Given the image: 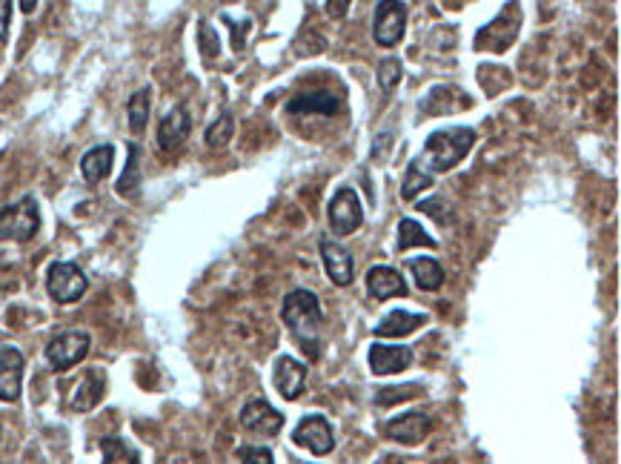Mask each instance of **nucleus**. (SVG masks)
Listing matches in <instances>:
<instances>
[{
  "mask_svg": "<svg viewBox=\"0 0 621 464\" xmlns=\"http://www.w3.org/2000/svg\"><path fill=\"white\" fill-rule=\"evenodd\" d=\"M281 318L290 327L295 344L304 350V356L318 361V356H321V324H324L318 296L310 290H292L290 296L284 298Z\"/></svg>",
  "mask_w": 621,
  "mask_h": 464,
  "instance_id": "obj_1",
  "label": "nucleus"
},
{
  "mask_svg": "<svg viewBox=\"0 0 621 464\" xmlns=\"http://www.w3.org/2000/svg\"><path fill=\"white\" fill-rule=\"evenodd\" d=\"M476 147V129L447 127L433 132L424 144V152L415 158V167L427 175L447 172L467 158V152Z\"/></svg>",
  "mask_w": 621,
  "mask_h": 464,
  "instance_id": "obj_2",
  "label": "nucleus"
},
{
  "mask_svg": "<svg viewBox=\"0 0 621 464\" xmlns=\"http://www.w3.org/2000/svg\"><path fill=\"white\" fill-rule=\"evenodd\" d=\"M38 230H41V212H38V201L32 195H26L18 204L0 212V241L26 244L35 238Z\"/></svg>",
  "mask_w": 621,
  "mask_h": 464,
  "instance_id": "obj_3",
  "label": "nucleus"
},
{
  "mask_svg": "<svg viewBox=\"0 0 621 464\" xmlns=\"http://www.w3.org/2000/svg\"><path fill=\"white\" fill-rule=\"evenodd\" d=\"M518 29H521V6L518 0H510L498 12L496 21H490L478 32L476 49L478 52H507L518 38Z\"/></svg>",
  "mask_w": 621,
  "mask_h": 464,
  "instance_id": "obj_4",
  "label": "nucleus"
},
{
  "mask_svg": "<svg viewBox=\"0 0 621 464\" xmlns=\"http://www.w3.org/2000/svg\"><path fill=\"white\" fill-rule=\"evenodd\" d=\"M86 287H89V281H86V275H83L78 264H72V261H55L49 267L46 290H49V296L55 298L58 304H75V301H81Z\"/></svg>",
  "mask_w": 621,
  "mask_h": 464,
  "instance_id": "obj_5",
  "label": "nucleus"
},
{
  "mask_svg": "<svg viewBox=\"0 0 621 464\" xmlns=\"http://www.w3.org/2000/svg\"><path fill=\"white\" fill-rule=\"evenodd\" d=\"M89 344H92V338H89V333H83V330L61 333V336H55L49 341L46 361L52 364L55 373H66V370H72L75 364H81L89 356Z\"/></svg>",
  "mask_w": 621,
  "mask_h": 464,
  "instance_id": "obj_6",
  "label": "nucleus"
},
{
  "mask_svg": "<svg viewBox=\"0 0 621 464\" xmlns=\"http://www.w3.org/2000/svg\"><path fill=\"white\" fill-rule=\"evenodd\" d=\"M404 26H407V6L401 0H381L373 18L375 43L390 49L404 38Z\"/></svg>",
  "mask_w": 621,
  "mask_h": 464,
  "instance_id": "obj_7",
  "label": "nucleus"
},
{
  "mask_svg": "<svg viewBox=\"0 0 621 464\" xmlns=\"http://www.w3.org/2000/svg\"><path fill=\"white\" fill-rule=\"evenodd\" d=\"M327 218H330L332 232H338V235H352V232L358 230L364 224V210H361L358 192L352 190V187H341V190L335 192Z\"/></svg>",
  "mask_w": 621,
  "mask_h": 464,
  "instance_id": "obj_8",
  "label": "nucleus"
},
{
  "mask_svg": "<svg viewBox=\"0 0 621 464\" xmlns=\"http://www.w3.org/2000/svg\"><path fill=\"white\" fill-rule=\"evenodd\" d=\"M292 442L298 447H307L315 456H327L332 447H335V436H332V424L327 422V416H304L298 427L292 430Z\"/></svg>",
  "mask_w": 621,
  "mask_h": 464,
  "instance_id": "obj_9",
  "label": "nucleus"
},
{
  "mask_svg": "<svg viewBox=\"0 0 621 464\" xmlns=\"http://www.w3.org/2000/svg\"><path fill=\"white\" fill-rule=\"evenodd\" d=\"M241 424H244V430L255 433V436H275L284 427V416L272 407L270 401L252 399L241 410Z\"/></svg>",
  "mask_w": 621,
  "mask_h": 464,
  "instance_id": "obj_10",
  "label": "nucleus"
},
{
  "mask_svg": "<svg viewBox=\"0 0 621 464\" xmlns=\"http://www.w3.org/2000/svg\"><path fill=\"white\" fill-rule=\"evenodd\" d=\"M189 129H192V118H189L187 106L178 104L175 109H169L166 118L161 121V127H158V147H161V152H178L189 138Z\"/></svg>",
  "mask_w": 621,
  "mask_h": 464,
  "instance_id": "obj_11",
  "label": "nucleus"
},
{
  "mask_svg": "<svg viewBox=\"0 0 621 464\" xmlns=\"http://www.w3.org/2000/svg\"><path fill=\"white\" fill-rule=\"evenodd\" d=\"M430 430H433V419L427 413H407L384 424L387 439L398 444H421L430 436Z\"/></svg>",
  "mask_w": 621,
  "mask_h": 464,
  "instance_id": "obj_12",
  "label": "nucleus"
},
{
  "mask_svg": "<svg viewBox=\"0 0 621 464\" xmlns=\"http://www.w3.org/2000/svg\"><path fill=\"white\" fill-rule=\"evenodd\" d=\"M272 381L278 387V393L287 401H295L304 387H307V367L292 356H281L275 361V373H272Z\"/></svg>",
  "mask_w": 621,
  "mask_h": 464,
  "instance_id": "obj_13",
  "label": "nucleus"
},
{
  "mask_svg": "<svg viewBox=\"0 0 621 464\" xmlns=\"http://www.w3.org/2000/svg\"><path fill=\"white\" fill-rule=\"evenodd\" d=\"M367 359H370V370L375 376H393L413 364V350L395 347V344H373Z\"/></svg>",
  "mask_w": 621,
  "mask_h": 464,
  "instance_id": "obj_14",
  "label": "nucleus"
},
{
  "mask_svg": "<svg viewBox=\"0 0 621 464\" xmlns=\"http://www.w3.org/2000/svg\"><path fill=\"white\" fill-rule=\"evenodd\" d=\"M321 258H324V270L332 278V284L338 287H350L352 278H355V264H352V255L332 238L321 241Z\"/></svg>",
  "mask_w": 621,
  "mask_h": 464,
  "instance_id": "obj_15",
  "label": "nucleus"
},
{
  "mask_svg": "<svg viewBox=\"0 0 621 464\" xmlns=\"http://www.w3.org/2000/svg\"><path fill=\"white\" fill-rule=\"evenodd\" d=\"M23 384V356L15 347L0 350V401L21 399Z\"/></svg>",
  "mask_w": 621,
  "mask_h": 464,
  "instance_id": "obj_16",
  "label": "nucleus"
},
{
  "mask_svg": "<svg viewBox=\"0 0 621 464\" xmlns=\"http://www.w3.org/2000/svg\"><path fill=\"white\" fill-rule=\"evenodd\" d=\"M338 106H341V101H338L335 92L318 89V92H301V95H295L290 104H287V112L290 115H335Z\"/></svg>",
  "mask_w": 621,
  "mask_h": 464,
  "instance_id": "obj_17",
  "label": "nucleus"
},
{
  "mask_svg": "<svg viewBox=\"0 0 621 464\" xmlns=\"http://www.w3.org/2000/svg\"><path fill=\"white\" fill-rule=\"evenodd\" d=\"M367 293L375 301H387V298L407 296V284H404V278L395 273L393 267H373L367 273Z\"/></svg>",
  "mask_w": 621,
  "mask_h": 464,
  "instance_id": "obj_18",
  "label": "nucleus"
},
{
  "mask_svg": "<svg viewBox=\"0 0 621 464\" xmlns=\"http://www.w3.org/2000/svg\"><path fill=\"white\" fill-rule=\"evenodd\" d=\"M104 390H106L104 373H101V370H86V376H83L81 384H78L75 393H72V410H78V413L92 410L98 401L104 399Z\"/></svg>",
  "mask_w": 621,
  "mask_h": 464,
  "instance_id": "obj_19",
  "label": "nucleus"
},
{
  "mask_svg": "<svg viewBox=\"0 0 621 464\" xmlns=\"http://www.w3.org/2000/svg\"><path fill=\"white\" fill-rule=\"evenodd\" d=\"M112 161H115V147L112 144H101V147L89 149L81 158V172L86 184H101L106 175L112 172Z\"/></svg>",
  "mask_w": 621,
  "mask_h": 464,
  "instance_id": "obj_20",
  "label": "nucleus"
},
{
  "mask_svg": "<svg viewBox=\"0 0 621 464\" xmlns=\"http://www.w3.org/2000/svg\"><path fill=\"white\" fill-rule=\"evenodd\" d=\"M421 324H427V316H418V313H407V310H393L390 316L384 318L378 327H375V336L378 338H404L415 333Z\"/></svg>",
  "mask_w": 621,
  "mask_h": 464,
  "instance_id": "obj_21",
  "label": "nucleus"
},
{
  "mask_svg": "<svg viewBox=\"0 0 621 464\" xmlns=\"http://www.w3.org/2000/svg\"><path fill=\"white\" fill-rule=\"evenodd\" d=\"M407 267H410V273L415 275V284H418L424 293L441 290V284H444V270H441V264H438L435 258H410Z\"/></svg>",
  "mask_w": 621,
  "mask_h": 464,
  "instance_id": "obj_22",
  "label": "nucleus"
},
{
  "mask_svg": "<svg viewBox=\"0 0 621 464\" xmlns=\"http://www.w3.org/2000/svg\"><path fill=\"white\" fill-rule=\"evenodd\" d=\"M149 109H152V89L144 86V89H138V92L129 98V104H126V115H129V129H132V135H141L146 129Z\"/></svg>",
  "mask_w": 621,
  "mask_h": 464,
  "instance_id": "obj_23",
  "label": "nucleus"
},
{
  "mask_svg": "<svg viewBox=\"0 0 621 464\" xmlns=\"http://www.w3.org/2000/svg\"><path fill=\"white\" fill-rule=\"evenodd\" d=\"M413 247H427V250H435L438 244H435V238H430L424 227L413 221V218H404L401 224H398V250L401 253H407V250H413Z\"/></svg>",
  "mask_w": 621,
  "mask_h": 464,
  "instance_id": "obj_24",
  "label": "nucleus"
},
{
  "mask_svg": "<svg viewBox=\"0 0 621 464\" xmlns=\"http://www.w3.org/2000/svg\"><path fill=\"white\" fill-rule=\"evenodd\" d=\"M141 187V147L138 144H129V161H126L124 175L118 178V195L124 198H132Z\"/></svg>",
  "mask_w": 621,
  "mask_h": 464,
  "instance_id": "obj_25",
  "label": "nucleus"
},
{
  "mask_svg": "<svg viewBox=\"0 0 621 464\" xmlns=\"http://www.w3.org/2000/svg\"><path fill=\"white\" fill-rule=\"evenodd\" d=\"M101 450H104V464H141V456L135 447H129L124 439L118 436H106L101 439Z\"/></svg>",
  "mask_w": 621,
  "mask_h": 464,
  "instance_id": "obj_26",
  "label": "nucleus"
},
{
  "mask_svg": "<svg viewBox=\"0 0 621 464\" xmlns=\"http://www.w3.org/2000/svg\"><path fill=\"white\" fill-rule=\"evenodd\" d=\"M427 187H433V175L421 172V169L415 167V161H413V164L407 167L404 181H401V198H404V201H413L415 195H421Z\"/></svg>",
  "mask_w": 621,
  "mask_h": 464,
  "instance_id": "obj_27",
  "label": "nucleus"
},
{
  "mask_svg": "<svg viewBox=\"0 0 621 464\" xmlns=\"http://www.w3.org/2000/svg\"><path fill=\"white\" fill-rule=\"evenodd\" d=\"M232 132H235V121H232L229 112H224L215 124H209L207 144L209 147H227L229 141H232Z\"/></svg>",
  "mask_w": 621,
  "mask_h": 464,
  "instance_id": "obj_28",
  "label": "nucleus"
},
{
  "mask_svg": "<svg viewBox=\"0 0 621 464\" xmlns=\"http://www.w3.org/2000/svg\"><path fill=\"white\" fill-rule=\"evenodd\" d=\"M401 75H404V66H401L398 58H387V61L378 64V86L384 92H393L398 81H401Z\"/></svg>",
  "mask_w": 621,
  "mask_h": 464,
  "instance_id": "obj_29",
  "label": "nucleus"
},
{
  "mask_svg": "<svg viewBox=\"0 0 621 464\" xmlns=\"http://www.w3.org/2000/svg\"><path fill=\"white\" fill-rule=\"evenodd\" d=\"M418 384H407V387H384V390H378V404L381 407H390V404H395V401H407V399H413V396H418Z\"/></svg>",
  "mask_w": 621,
  "mask_h": 464,
  "instance_id": "obj_30",
  "label": "nucleus"
},
{
  "mask_svg": "<svg viewBox=\"0 0 621 464\" xmlns=\"http://www.w3.org/2000/svg\"><path fill=\"white\" fill-rule=\"evenodd\" d=\"M198 41H201V52H204V58H215V55L221 52L218 32H215L207 21H201V26H198Z\"/></svg>",
  "mask_w": 621,
  "mask_h": 464,
  "instance_id": "obj_31",
  "label": "nucleus"
},
{
  "mask_svg": "<svg viewBox=\"0 0 621 464\" xmlns=\"http://www.w3.org/2000/svg\"><path fill=\"white\" fill-rule=\"evenodd\" d=\"M238 459L244 464H275L272 462L270 447H241L238 450Z\"/></svg>",
  "mask_w": 621,
  "mask_h": 464,
  "instance_id": "obj_32",
  "label": "nucleus"
},
{
  "mask_svg": "<svg viewBox=\"0 0 621 464\" xmlns=\"http://www.w3.org/2000/svg\"><path fill=\"white\" fill-rule=\"evenodd\" d=\"M9 21H12V0H0V41H6Z\"/></svg>",
  "mask_w": 621,
  "mask_h": 464,
  "instance_id": "obj_33",
  "label": "nucleus"
},
{
  "mask_svg": "<svg viewBox=\"0 0 621 464\" xmlns=\"http://www.w3.org/2000/svg\"><path fill=\"white\" fill-rule=\"evenodd\" d=\"M418 210H424V212H427V215H433L438 224H444V221H447V215L441 212V198H430V201H424V204H421Z\"/></svg>",
  "mask_w": 621,
  "mask_h": 464,
  "instance_id": "obj_34",
  "label": "nucleus"
},
{
  "mask_svg": "<svg viewBox=\"0 0 621 464\" xmlns=\"http://www.w3.org/2000/svg\"><path fill=\"white\" fill-rule=\"evenodd\" d=\"M350 3L352 0H327V12H330V18L341 21V18L350 12Z\"/></svg>",
  "mask_w": 621,
  "mask_h": 464,
  "instance_id": "obj_35",
  "label": "nucleus"
},
{
  "mask_svg": "<svg viewBox=\"0 0 621 464\" xmlns=\"http://www.w3.org/2000/svg\"><path fill=\"white\" fill-rule=\"evenodd\" d=\"M35 6H38V0H21L23 15H32V12H35Z\"/></svg>",
  "mask_w": 621,
  "mask_h": 464,
  "instance_id": "obj_36",
  "label": "nucleus"
}]
</instances>
